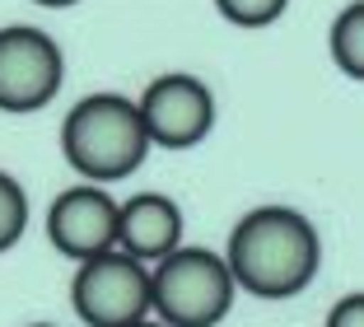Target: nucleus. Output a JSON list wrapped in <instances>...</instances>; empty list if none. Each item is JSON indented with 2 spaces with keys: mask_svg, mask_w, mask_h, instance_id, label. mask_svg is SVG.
I'll return each instance as SVG.
<instances>
[{
  "mask_svg": "<svg viewBox=\"0 0 364 327\" xmlns=\"http://www.w3.org/2000/svg\"><path fill=\"white\" fill-rule=\"evenodd\" d=\"M225 266L238 290L257 299H294L313 285L322 266V239L304 211L257 206L234 224Z\"/></svg>",
  "mask_w": 364,
  "mask_h": 327,
  "instance_id": "obj_1",
  "label": "nucleus"
},
{
  "mask_svg": "<svg viewBox=\"0 0 364 327\" xmlns=\"http://www.w3.org/2000/svg\"><path fill=\"white\" fill-rule=\"evenodd\" d=\"M61 155L85 182H117L136 173L150 155V136L136 113V98L89 94L61 122Z\"/></svg>",
  "mask_w": 364,
  "mask_h": 327,
  "instance_id": "obj_2",
  "label": "nucleus"
},
{
  "mask_svg": "<svg viewBox=\"0 0 364 327\" xmlns=\"http://www.w3.org/2000/svg\"><path fill=\"white\" fill-rule=\"evenodd\" d=\"M238 285L210 248H173L150 271V308L168 327H215L234 308Z\"/></svg>",
  "mask_w": 364,
  "mask_h": 327,
  "instance_id": "obj_3",
  "label": "nucleus"
},
{
  "mask_svg": "<svg viewBox=\"0 0 364 327\" xmlns=\"http://www.w3.org/2000/svg\"><path fill=\"white\" fill-rule=\"evenodd\" d=\"M70 304L89 327H131L150 313V271L117 248L94 253L70 281Z\"/></svg>",
  "mask_w": 364,
  "mask_h": 327,
  "instance_id": "obj_4",
  "label": "nucleus"
},
{
  "mask_svg": "<svg viewBox=\"0 0 364 327\" xmlns=\"http://www.w3.org/2000/svg\"><path fill=\"white\" fill-rule=\"evenodd\" d=\"M65 85V56L52 33L33 24L0 28V113H38Z\"/></svg>",
  "mask_w": 364,
  "mask_h": 327,
  "instance_id": "obj_5",
  "label": "nucleus"
},
{
  "mask_svg": "<svg viewBox=\"0 0 364 327\" xmlns=\"http://www.w3.org/2000/svg\"><path fill=\"white\" fill-rule=\"evenodd\" d=\"M136 113H140V122H145L150 145L192 150V145H201L215 127V94L196 75L168 71V75H154L150 85H145V94L136 98Z\"/></svg>",
  "mask_w": 364,
  "mask_h": 327,
  "instance_id": "obj_6",
  "label": "nucleus"
},
{
  "mask_svg": "<svg viewBox=\"0 0 364 327\" xmlns=\"http://www.w3.org/2000/svg\"><path fill=\"white\" fill-rule=\"evenodd\" d=\"M47 239L56 253L75 257V262L117 248V201L103 192V182L65 187L47 211Z\"/></svg>",
  "mask_w": 364,
  "mask_h": 327,
  "instance_id": "obj_7",
  "label": "nucleus"
},
{
  "mask_svg": "<svg viewBox=\"0 0 364 327\" xmlns=\"http://www.w3.org/2000/svg\"><path fill=\"white\" fill-rule=\"evenodd\" d=\"M182 243V211L164 192H136L117 206V253L136 262H159Z\"/></svg>",
  "mask_w": 364,
  "mask_h": 327,
  "instance_id": "obj_8",
  "label": "nucleus"
},
{
  "mask_svg": "<svg viewBox=\"0 0 364 327\" xmlns=\"http://www.w3.org/2000/svg\"><path fill=\"white\" fill-rule=\"evenodd\" d=\"M327 47H332L336 71L350 75V80H364V0H350V5L332 19Z\"/></svg>",
  "mask_w": 364,
  "mask_h": 327,
  "instance_id": "obj_9",
  "label": "nucleus"
},
{
  "mask_svg": "<svg viewBox=\"0 0 364 327\" xmlns=\"http://www.w3.org/2000/svg\"><path fill=\"white\" fill-rule=\"evenodd\" d=\"M28 229V192L19 178L0 173V253H10Z\"/></svg>",
  "mask_w": 364,
  "mask_h": 327,
  "instance_id": "obj_10",
  "label": "nucleus"
},
{
  "mask_svg": "<svg viewBox=\"0 0 364 327\" xmlns=\"http://www.w3.org/2000/svg\"><path fill=\"white\" fill-rule=\"evenodd\" d=\"M215 10L238 28H267L289 10V0H215Z\"/></svg>",
  "mask_w": 364,
  "mask_h": 327,
  "instance_id": "obj_11",
  "label": "nucleus"
},
{
  "mask_svg": "<svg viewBox=\"0 0 364 327\" xmlns=\"http://www.w3.org/2000/svg\"><path fill=\"white\" fill-rule=\"evenodd\" d=\"M327 327H364V295L336 299L332 313H327Z\"/></svg>",
  "mask_w": 364,
  "mask_h": 327,
  "instance_id": "obj_12",
  "label": "nucleus"
},
{
  "mask_svg": "<svg viewBox=\"0 0 364 327\" xmlns=\"http://www.w3.org/2000/svg\"><path fill=\"white\" fill-rule=\"evenodd\" d=\"M33 5H43V10H65V5H80V0H33Z\"/></svg>",
  "mask_w": 364,
  "mask_h": 327,
  "instance_id": "obj_13",
  "label": "nucleus"
},
{
  "mask_svg": "<svg viewBox=\"0 0 364 327\" xmlns=\"http://www.w3.org/2000/svg\"><path fill=\"white\" fill-rule=\"evenodd\" d=\"M131 327H168V323H145V318H140V323H131Z\"/></svg>",
  "mask_w": 364,
  "mask_h": 327,
  "instance_id": "obj_14",
  "label": "nucleus"
},
{
  "mask_svg": "<svg viewBox=\"0 0 364 327\" xmlns=\"http://www.w3.org/2000/svg\"><path fill=\"white\" fill-rule=\"evenodd\" d=\"M28 327H56V323H28Z\"/></svg>",
  "mask_w": 364,
  "mask_h": 327,
  "instance_id": "obj_15",
  "label": "nucleus"
}]
</instances>
